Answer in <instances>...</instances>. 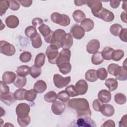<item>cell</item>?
Returning <instances> with one entry per match:
<instances>
[{"instance_id": "1", "label": "cell", "mask_w": 127, "mask_h": 127, "mask_svg": "<svg viewBox=\"0 0 127 127\" xmlns=\"http://www.w3.org/2000/svg\"><path fill=\"white\" fill-rule=\"evenodd\" d=\"M68 106L71 109L75 110L77 116L79 117L91 115V112L89 108L88 101L85 98H73L69 100Z\"/></svg>"}, {"instance_id": "2", "label": "cell", "mask_w": 127, "mask_h": 127, "mask_svg": "<svg viewBox=\"0 0 127 127\" xmlns=\"http://www.w3.org/2000/svg\"><path fill=\"white\" fill-rule=\"evenodd\" d=\"M51 19L55 23L63 26H67L69 25L70 20L68 16L58 12H54L51 15Z\"/></svg>"}, {"instance_id": "3", "label": "cell", "mask_w": 127, "mask_h": 127, "mask_svg": "<svg viewBox=\"0 0 127 127\" xmlns=\"http://www.w3.org/2000/svg\"><path fill=\"white\" fill-rule=\"evenodd\" d=\"M46 54L50 63L56 64L58 58L59 56L58 49L57 47L53 45H50L46 49Z\"/></svg>"}, {"instance_id": "4", "label": "cell", "mask_w": 127, "mask_h": 127, "mask_svg": "<svg viewBox=\"0 0 127 127\" xmlns=\"http://www.w3.org/2000/svg\"><path fill=\"white\" fill-rule=\"evenodd\" d=\"M0 52L1 54L7 56H12L15 53L16 50L14 46L9 42L0 41Z\"/></svg>"}, {"instance_id": "5", "label": "cell", "mask_w": 127, "mask_h": 127, "mask_svg": "<svg viewBox=\"0 0 127 127\" xmlns=\"http://www.w3.org/2000/svg\"><path fill=\"white\" fill-rule=\"evenodd\" d=\"M70 76L64 77L59 74H54L53 77L54 83L58 88H62L66 86L70 82Z\"/></svg>"}, {"instance_id": "6", "label": "cell", "mask_w": 127, "mask_h": 127, "mask_svg": "<svg viewBox=\"0 0 127 127\" xmlns=\"http://www.w3.org/2000/svg\"><path fill=\"white\" fill-rule=\"evenodd\" d=\"M65 32L63 29H59L56 30L54 31L53 35L52 38L51 42L50 43L51 45L55 46L60 49L61 48V41L63 38V36L65 34Z\"/></svg>"}, {"instance_id": "7", "label": "cell", "mask_w": 127, "mask_h": 127, "mask_svg": "<svg viewBox=\"0 0 127 127\" xmlns=\"http://www.w3.org/2000/svg\"><path fill=\"white\" fill-rule=\"evenodd\" d=\"M38 28L40 32L44 37L45 41L47 43L50 44L53 35L54 31H52L50 28L45 24H42V25H40Z\"/></svg>"}, {"instance_id": "8", "label": "cell", "mask_w": 127, "mask_h": 127, "mask_svg": "<svg viewBox=\"0 0 127 127\" xmlns=\"http://www.w3.org/2000/svg\"><path fill=\"white\" fill-rule=\"evenodd\" d=\"M30 111V106L25 103L19 104L15 110V112L17 118H22L28 116Z\"/></svg>"}, {"instance_id": "9", "label": "cell", "mask_w": 127, "mask_h": 127, "mask_svg": "<svg viewBox=\"0 0 127 127\" xmlns=\"http://www.w3.org/2000/svg\"><path fill=\"white\" fill-rule=\"evenodd\" d=\"M71 52L69 49H63L59 54L56 64L57 65L70 63Z\"/></svg>"}, {"instance_id": "10", "label": "cell", "mask_w": 127, "mask_h": 127, "mask_svg": "<svg viewBox=\"0 0 127 127\" xmlns=\"http://www.w3.org/2000/svg\"><path fill=\"white\" fill-rule=\"evenodd\" d=\"M96 17L102 19L106 22H111L114 20L115 16L112 12L102 7Z\"/></svg>"}, {"instance_id": "11", "label": "cell", "mask_w": 127, "mask_h": 127, "mask_svg": "<svg viewBox=\"0 0 127 127\" xmlns=\"http://www.w3.org/2000/svg\"><path fill=\"white\" fill-rule=\"evenodd\" d=\"M76 123L78 127H96L95 122L88 116L79 117L76 120Z\"/></svg>"}, {"instance_id": "12", "label": "cell", "mask_w": 127, "mask_h": 127, "mask_svg": "<svg viewBox=\"0 0 127 127\" xmlns=\"http://www.w3.org/2000/svg\"><path fill=\"white\" fill-rule=\"evenodd\" d=\"M70 32L71 33L72 36L76 39H82L85 35L84 29L78 24L73 25L70 29Z\"/></svg>"}, {"instance_id": "13", "label": "cell", "mask_w": 127, "mask_h": 127, "mask_svg": "<svg viewBox=\"0 0 127 127\" xmlns=\"http://www.w3.org/2000/svg\"><path fill=\"white\" fill-rule=\"evenodd\" d=\"M86 4L90 8L92 14L95 17L103 7L102 2L97 0H87Z\"/></svg>"}, {"instance_id": "14", "label": "cell", "mask_w": 127, "mask_h": 127, "mask_svg": "<svg viewBox=\"0 0 127 127\" xmlns=\"http://www.w3.org/2000/svg\"><path fill=\"white\" fill-rule=\"evenodd\" d=\"M88 85L86 81L83 79L78 80L75 84V89L78 95L85 94L88 90Z\"/></svg>"}, {"instance_id": "15", "label": "cell", "mask_w": 127, "mask_h": 127, "mask_svg": "<svg viewBox=\"0 0 127 127\" xmlns=\"http://www.w3.org/2000/svg\"><path fill=\"white\" fill-rule=\"evenodd\" d=\"M65 108L64 104L59 101H56L53 102L51 106V109L53 113L56 115L62 114L64 112Z\"/></svg>"}, {"instance_id": "16", "label": "cell", "mask_w": 127, "mask_h": 127, "mask_svg": "<svg viewBox=\"0 0 127 127\" xmlns=\"http://www.w3.org/2000/svg\"><path fill=\"white\" fill-rule=\"evenodd\" d=\"M100 47L99 41L96 39L90 40L86 46V51L89 54H94L98 52Z\"/></svg>"}, {"instance_id": "17", "label": "cell", "mask_w": 127, "mask_h": 127, "mask_svg": "<svg viewBox=\"0 0 127 127\" xmlns=\"http://www.w3.org/2000/svg\"><path fill=\"white\" fill-rule=\"evenodd\" d=\"M73 38L70 33H65L61 41V47L63 49H69L73 45Z\"/></svg>"}, {"instance_id": "18", "label": "cell", "mask_w": 127, "mask_h": 127, "mask_svg": "<svg viewBox=\"0 0 127 127\" xmlns=\"http://www.w3.org/2000/svg\"><path fill=\"white\" fill-rule=\"evenodd\" d=\"M115 76L117 79L121 81H125L127 79V67L120 66L114 73Z\"/></svg>"}, {"instance_id": "19", "label": "cell", "mask_w": 127, "mask_h": 127, "mask_svg": "<svg viewBox=\"0 0 127 127\" xmlns=\"http://www.w3.org/2000/svg\"><path fill=\"white\" fill-rule=\"evenodd\" d=\"M99 111L103 116L108 117L112 116L115 113L114 107L109 104H102Z\"/></svg>"}, {"instance_id": "20", "label": "cell", "mask_w": 127, "mask_h": 127, "mask_svg": "<svg viewBox=\"0 0 127 127\" xmlns=\"http://www.w3.org/2000/svg\"><path fill=\"white\" fill-rule=\"evenodd\" d=\"M5 22L8 28L13 29L18 26L19 21L17 16L14 15H10L6 17Z\"/></svg>"}, {"instance_id": "21", "label": "cell", "mask_w": 127, "mask_h": 127, "mask_svg": "<svg viewBox=\"0 0 127 127\" xmlns=\"http://www.w3.org/2000/svg\"><path fill=\"white\" fill-rule=\"evenodd\" d=\"M111 97L112 96L110 92L106 89L100 90L98 94V99L102 103H106L109 102Z\"/></svg>"}, {"instance_id": "22", "label": "cell", "mask_w": 127, "mask_h": 127, "mask_svg": "<svg viewBox=\"0 0 127 127\" xmlns=\"http://www.w3.org/2000/svg\"><path fill=\"white\" fill-rule=\"evenodd\" d=\"M0 99L2 102L8 106L13 104L16 100L14 97L13 94L11 92L6 94H0Z\"/></svg>"}, {"instance_id": "23", "label": "cell", "mask_w": 127, "mask_h": 127, "mask_svg": "<svg viewBox=\"0 0 127 127\" xmlns=\"http://www.w3.org/2000/svg\"><path fill=\"white\" fill-rule=\"evenodd\" d=\"M16 74L12 71H5L2 75V81L6 84H11L14 82L16 79Z\"/></svg>"}, {"instance_id": "24", "label": "cell", "mask_w": 127, "mask_h": 127, "mask_svg": "<svg viewBox=\"0 0 127 127\" xmlns=\"http://www.w3.org/2000/svg\"><path fill=\"white\" fill-rule=\"evenodd\" d=\"M94 23L90 18H85L81 22V26L84 29L85 32H89L94 28Z\"/></svg>"}, {"instance_id": "25", "label": "cell", "mask_w": 127, "mask_h": 127, "mask_svg": "<svg viewBox=\"0 0 127 127\" xmlns=\"http://www.w3.org/2000/svg\"><path fill=\"white\" fill-rule=\"evenodd\" d=\"M47 87V84L44 80H39L34 84V89L37 93H42L46 90Z\"/></svg>"}, {"instance_id": "26", "label": "cell", "mask_w": 127, "mask_h": 127, "mask_svg": "<svg viewBox=\"0 0 127 127\" xmlns=\"http://www.w3.org/2000/svg\"><path fill=\"white\" fill-rule=\"evenodd\" d=\"M105 85L108 87L109 91H113L117 89L118 86V83L117 79L113 78H109L106 80Z\"/></svg>"}, {"instance_id": "27", "label": "cell", "mask_w": 127, "mask_h": 127, "mask_svg": "<svg viewBox=\"0 0 127 127\" xmlns=\"http://www.w3.org/2000/svg\"><path fill=\"white\" fill-rule=\"evenodd\" d=\"M72 17L74 21L77 23L81 22L84 19L86 18L85 13L81 10H76L74 11L72 13Z\"/></svg>"}, {"instance_id": "28", "label": "cell", "mask_w": 127, "mask_h": 127, "mask_svg": "<svg viewBox=\"0 0 127 127\" xmlns=\"http://www.w3.org/2000/svg\"><path fill=\"white\" fill-rule=\"evenodd\" d=\"M30 67L27 65H22L17 67L16 69L17 74L21 76H26L29 73Z\"/></svg>"}, {"instance_id": "29", "label": "cell", "mask_w": 127, "mask_h": 127, "mask_svg": "<svg viewBox=\"0 0 127 127\" xmlns=\"http://www.w3.org/2000/svg\"><path fill=\"white\" fill-rule=\"evenodd\" d=\"M85 77L88 81L91 82L96 81L98 78L96 74V70L93 69L88 70L85 73Z\"/></svg>"}, {"instance_id": "30", "label": "cell", "mask_w": 127, "mask_h": 127, "mask_svg": "<svg viewBox=\"0 0 127 127\" xmlns=\"http://www.w3.org/2000/svg\"><path fill=\"white\" fill-rule=\"evenodd\" d=\"M104 59L102 56L101 52H97L93 54L91 58V62L93 64L98 65L104 62Z\"/></svg>"}, {"instance_id": "31", "label": "cell", "mask_w": 127, "mask_h": 127, "mask_svg": "<svg viewBox=\"0 0 127 127\" xmlns=\"http://www.w3.org/2000/svg\"><path fill=\"white\" fill-rule=\"evenodd\" d=\"M114 49L109 47H106L104 48L101 52L102 56L104 60H112V53L114 51Z\"/></svg>"}, {"instance_id": "32", "label": "cell", "mask_w": 127, "mask_h": 127, "mask_svg": "<svg viewBox=\"0 0 127 127\" xmlns=\"http://www.w3.org/2000/svg\"><path fill=\"white\" fill-rule=\"evenodd\" d=\"M27 90L23 88H19L16 90L13 93L14 97L16 100H25V96Z\"/></svg>"}, {"instance_id": "33", "label": "cell", "mask_w": 127, "mask_h": 127, "mask_svg": "<svg viewBox=\"0 0 127 127\" xmlns=\"http://www.w3.org/2000/svg\"><path fill=\"white\" fill-rule=\"evenodd\" d=\"M45 55L44 53H39L38 54L35 59L34 61V65L38 66L41 67L45 63Z\"/></svg>"}, {"instance_id": "34", "label": "cell", "mask_w": 127, "mask_h": 127, "mask_svg": "<svg viewBox=\"0 0 127 127\" xmlns=\"http://www.w3.org/2000/svg\"><path fill=\"white\" fill-rule=\"evenodd\" d=\"M58 96L57 93L53 91H50L47 92L44 95L45 100L46 102L49 103H53L55 102Z\"/></svg>"}, {"instance_id": "35", "label": "cell", "mask_w": 127, "mask_h": 127, "mask_svg": "<svg viewBox=\"0 0 127 127\" xmlns=\"http://www.w3.org/2000/svg\"><path fill=\"white\" fill-rule=\"evenodd\" d=\"M123 27L121 25L116 23L112 25L110 28V31L111 33L115 36H119L120 33L123 29Z\"/></svg>"}, {"instance_id": "36", "label": "cell", "mask_w": 127, "mask_h": 127, "mask_svg": "<svg viewBox=\"0 0 127 127\" xmlns=\"http://www.w3.org/2000/svg\"><path fill=\"white\" fill-rule=\"evenodd\" d=\"M25 34L27 37L32 39L36 36L38 33L36 27L33 26H29L26 28L25 30Z\"/></svg>"}, {"instance_id": "37", "label": "cell", "mask_w": 127, "mask_h": 127, "mask_svg": "<svg viewBox=\"0 0 127 127\" xmlns=\"http://www.w3.org/2000/svg\"><path fill=\"white\" fill-rule=\"evenodd\" d=\"M26 82L27 80L25 76H21L18 75L16 80L14 82V85L16 87L22 88L26 85Z\"/></svg>"}, {"instance_id": "38", "label": "cell", "mask_w": 127, "mask_h": 127, "mask_svg": "<svg viewBox=\"0 0 127 127\" xmlns=\"http://www.w3.org/2000/svg\"><path fill=\"white\" fill-rule=\"evenodd\" d=\"M60 71L63 74L65 75L69 73L71 69V65L70 63L57 65Z\"/></svg>"}, {"instance_id": "39", "label": "cell", "mask_w": 127, "mask_h": 127, "mask_svg": "<svg viewBox=\"0 0 127 127\" xmlns=\"http://www.w3.org/2000/svg\"><path fill=\"white\" fill-rule=\"evenodd\" d=\"M37 92L34 89L27 90L25 96V100L28 101L33 102L37 97Z\"/></svg>"}, {"instance_id": "40", "label": "cell", "mask_w": 127, "mask_h": 127, "mask_svg": "<svg viewBox=\"0 0 127 127\" xmlns=\"http://www.w3.org/2000/svg\"><path fill=\"white\" fill-rule=\"evenodd\" d=\"M114 100L117 104L119 105H123L126 103L127 101V98L124 94L118 93L115 95Z\"/></svg>"}, {"instance_id": "41", "label": "cell", "mask_w": 127, "mask_h": 127, "mask_svg": "<svg viewBox=\"0 0 127 127\" xmlns=\"http://www.w3.org/2000/svg\"><path fill=\"white\" fill-rule=\"evenodd\" d=\"M31 40L32 46L36 49L40 48L42 45V41L40 35L38 33L36 36L31 39Z\"/></svg>"}, {"instance_id": "42", "label": "cell", "mask_w": 127, "mask_h": 127, "mask_svg": "<svg viewBox=\"0 0 127 127\" xmlns=\"http://www.w3.org/2000/svg\"><path fill=\"white\" fill-rule=\"evenodd\" d=\"M29 73L33 78H36L40 75L41 73V68L40 67L33 65L30 67V71Z\"/></svg>"}, {"instance_id": "43", "label": "cell", "mask_w": 127, "mask_h": 127, "mask_svg": "<svg viewBox=\"0 0 127 127\" xmlns=\"http://www.w3.org/2000/svg\"><path fill=\"white\" fill-rule=\"evenodd\" d=\"M124 56V52L122 50H114L112 53V60L115 61L121 60Z\"/></svg>"}, {"instance_id": "44", "label": "cell", "mask_w": 127, "mask_h": 127, "mask_svg": "<svg viewBox=\"0 0 127 127\" xmlns=\"http://www.w3.org/2000/svg\"><path fill=\"white\" fill-rule=\"evenodd\" d=\"M96 74L98 78L101 80H104L108 76V72L105 68L102 67L96 70Z\"/></svg>"}, {"instance_id": "45", "label": "cell", "mask_w": 127, "mask_h": 127, "mask_svg": "<svg viewBox=\"0 0 127 127\" xmlns=\"http://www.w3.org/2000/svg\"><path fill=\"white\" fill-rule=\"evenodd\" d=\"M32 58L31 54L29 52H24L22 53L19 56V60L23 63L29 62Z\"/></svg>"}, {"instance_id": "46", "label": "cell", "mask_w": 127, "mask_h": 127, "mask_svg": "<svg viewBox=\"0 0 127 127\" xmlns=\"http://www.w3.org/2000/svg\"><path fill=\"white\" fill-rule=\"evenodd\" d=\"M58 98L63 102H66L69 100L70 96L65 90H63L59 92L57 94Z\"/></svg>"}, {"instance_id": "47", "label": "cell", "mask_w": 127, "mask_h": 127, "mask_svg": "<svg viewBox=\"0 0 127 127\" xmlns=\"http://www.w3.org/2000/svg\"><path fill=\"white\" fill-rule=\"evenodd\" d=\"M9 6V0H3L0 2V15H3Z\"/></svg>"}, {"instance_id": "48", "label": "cell", "mask_w": 127, "mask_h": 127, "mask_svg": "<svg viewBox=\"0 0 127 127\" xmlns=\"http://www.w3.org/2000/svg\"><path fill=\"white\" fill-rule=\"evenodd\" d=\"M17 122L20 126L26 127L28 126L31 122V119L30 116L28 115L26 117L22 118H17Z\"/></svg>"}, {"instance_id": "49", "label": "cell", "mask_w": 127, "mask_h": 127, "mask_svg": "<svg viewBox=\"0 0 127 127\" xmlns=\"http://www.w3.org/2000/svg\"><path fill=\"white\" fill-rule=\"evenodd\" d=\"M65 90L70 97H75L78 95L75 89V86L73 85H69L66 87Z\"/></svg>"}, {"instance_id": "50", "label": "cell", "mask_w": 127, "mask_h": 127, "mask_svg": "<svg viewBox=\"0 0 127 127\" xmlns=\"http://www.w3.org/2000/svg\"><path fill=\"white\" fill-rule=\"evenodd\" d=\"M0 94H6L9 92V88L3 81H0Z\"/></svg>"}, {"instance_id": "51", "label": "cell", "mask_w": 127, "mask_h": 127, "mask_svg": "<svg viewBox=\"0 0 127 127\" xmlns=\"http://www.w3.org/2000/svg\"><path fill=\"white\" fill-rule=\"evenodd\" d=\"M9 8L12 10H17L20 8V4L18 1L16 0H9Z\"/></svg>"}, {"instance_id": "52", "label": "cell", "mask_w": 127, "mask_h": 127, "mask_svg": "<svg viewBox=\"0 0 127 127\" xmlns=\"http://www.w3.org/2000/svg\"><path fill=\"white\" fill-rule=\"evenodd\" d=\"M119 66H120L118 64H110L108 66V71L110 74L114 75L116 70Z\"/></svg>"}, {"instance_id": "53", "label": "cell", "mask_w": 127, "mask_h": 127, "mask_svg": "<svg viewBox=\"0 0 127 127\" xmlns=\"http://www.w3.org/2000/svg\"><path fill=\"white\" fill-rule=\"evenodd\" d=\"M102 105V102L99 99H95V100L93 101L92 103L93 108L95 111L97 112H99L100 108Z\"/></svg>"}, {"instance_id": "54", "label": "cell", "mask_w": 127, "mask_h": 127, "mask_svg": "<svg viewBox=\"0 0 127 127\" xmlns=\"http://www.w3.org/2000/svg\"><path fill=\"white\" fill-rule=\"evenodd\" d=\"M127 28H124L121 30V32L120 33V34L119 35L121 40L122 41L124 42H127Z\"/></svg>"}, {"instance_id": "55", "label": "cell", "mask_w": 127, "mask_h": 127, "mask_svg": "<svg viewBox=\"0 0 127 127\" xmlns=\"http://www.w3.org/2000/svg\"><path fill=\"white\" fill-rule=\"evenodd\" d=\"M43 23V21L42 19L38 17L33 18L32 21V24L33 26L35 27H36L38 25H42Z\"/></svg>"}, {"instance_id": "56", "label": "cell", "mask_w": 127, "mask_h": 127, "mask_svg": "<svg viewBox=\"0 0 127 127\" xmlns=\"http://www.w3.org/2000/svg\"><path fill=\"white\" fill-rule=\"evenodd\" d=\"M18 1L24 7H29L32 3V0H22Z\"/></svg>"}, {"instance_id": "57", "label": "cell", "mask_w": 127, "mask_h": 127, "mask_svg": "<svg viewBox=\"0 0 127 127\" xmlns=\"http://www.w3.org/2000/svg\"><path fill=\"white\" fill-rule=\"evenodd\" d=\"M101 127H115V122L111 120H109L106 121L102 126Z\"/></svg>"}, {"instance_id": "58", "label": "cell", "mask_w": 127, "mask_h": 127, "mask_svg": "<svg viewBox=\"0 0 127 127\" xmlns=\"http://www.w3.org/2000/svg\"><path fill=\"white\" fill-rule=\"evenodd\" d=\"M119 126L121 127L127 126V115H125L122 117L121 121L119 122Z\"/></svg>"}, {"instance_id": "59", "label": "cell", "mask_w": 127, "mask_h": 127, "mask_svg": "<svg viewBox=\"0 0 127 127\" xmlns=\"http://www.w3.org/2000/svg\"><path fill=\"white\" fill-rule=\"evenodd\" d=\"M121 1L119 0H111L110 1V6L113 8H117L120 5Z\"/></svg>"}, {"instance_id": "60", "label": "cell", "mask_w": 127, "mask_h": 127, "mask_svg": "<svg viewBox=\"0 0 127 127\" xmlns=\"http://www.w3.org/2000/svg\"><path fill=\"white\" fill-rule=\"evenodd\" d=\"M75 4L77 6H81L83 4H86L87 0H75L74 1Z\"/></svg>"}, {"instance_id": "61", "label": "cell", "mask_w": 127, "mask_h": 127, "mask_svg": "<svg viewBox=\"0 0 127 127\" xmlns=\"http://www.w3.org/2000/svg\"><path fill=\"white\" fill-rule=\"evenodd\" d=\"M126 15H127V12L126 11L122 12L121 14V20L123 22H125V23H127V18H126Z\"/></svg>"}, {"instance_id": "62", "label": "cell", "mask_w": 127, "mask_h": 127, "mask_svg": "<svg viewBox=\"0 0 127 127\" xmlns=\"http://www.w3.org/2000/svg\"><path fill=\"white\" fill-rule=\"evenodd\" d=\"M126 3H127L126 1H124V2H123V4H122V8L124 9V10H125L126 11V8H127Z\"/></svg>"}]
</instances>
